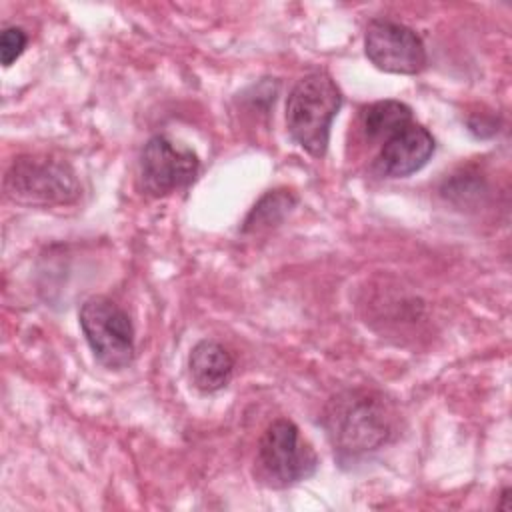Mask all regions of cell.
I'll list each match as a JSON object with an SVG mask.
<instances>
[{"label": "cell", "mask_w": 512, "mask_h": 512, "mask_svg": "<svg viewBox=\"0 0 512 512\" xmlns=\"http://www.w3.org/2000/svg\"><path fill=\"white\" fill-rule=\"evenodd\" d=\"M322 428L342 464H356L384 448L396 434V414L376 390H342L328 400Z\"/></svg>", "instance_id": "cell-1"}, {"label": "cell", "mask_w": 512, "mask_h": 512, "mask_svg": "<svg viewBox=\"0 0 512 512\" xmlns=\"http://www.w3.org/2000/svg\"><path fill=\"white\" fill-rule=\"evenodd\" d=\"M342 92L326 72L302 76L286 100V130L312 158H322L330 142V126L342 106Z\"/></svg>", "instance_id": "cell-2"}, {"label": "cell", "mask_w": 512, "mask_h": 512, "mask_svg": "<svg viewBox=\"0 0 512 512\" xmlns=\"http://www.w3.org/2000/svg\"><path fill=\"white\" fill-rule=\"evenodd\" d=\"M318 470V454L290 418L272 420L258 440L254 474L268 488H288Z\"/></svg>", "instance_id": "cell-3"}, {"label": "cell", "mask_w": 512, "mask_h": 512, "mask_svg": "<svg viewBox=\"0 0 512 512\" xmlns=\"http://www.w3.org/2000/svg\"><path fill=\"white\" fill-rule=\"evenodd\" d=\"M4 192L26 206L70 204L80 196V184L70 164L50 156H18L6 176Z\"/></svg>", "instance_id": "cell-4"}, {"label": "cell", "mask_w": 512, "mask_h": 512, "mask_svg": "<svg viewBox=\"0 0 512 512\" xmlns=\"http://www.w3.org/2000/svg\"><path fill=\"white\" fill-rule=\"evenodd\" d=\"M82 334L94 358L110 368L122 370L132 364L136 344L134 326L124 308L108 296H90L78 312Z\"/></svg>", "instance_id": "cell-5"}, {"label": "cell", "mask_w": 512, "mask_h": 512, "mask_svg": "<svg viewBox=\"0 0 512 512\" xmlns=\"http://www.w3.org/2000/svg\"><path fill=\"white\" fill-rule=\"evenodd\" d=\"M200 160L194 150L164 134L152 136L138 160V186L144 194L160 198L186 188L198 174Z\"/></svg>", "instance_id": "cell-6"}, {"label": "cell", "mask_w": 512, "mask_h": 512, "mask_svg": "<svg viewBox=\"0 0 512 512\" xmlns=\"http://www.w3.org/2000/svg\"><path fill=\"white\" fill-rule=\"evenodd\" d=\"M366 58L388 74H420L428 64V54L422 38L406 24L374 18L364 32Z\"/></svg>", "instance_id": "cell-7"}, {"label": "cell", "mask_w": 512, "mask_h": 512, "mask_svg": "<svg viewBox=\"0 0 512 512\" xmlns=\"http://www.w3.org/2000/svg\"><path fill=\"white\" fill-rule=\"evenodd\" d=\"M434 150V136L422 124L412 122L382 142L376 168L388 178H406L422 170Z\"/></svg>", "instance_id": "cell-8"}, {"label": "cell", "mask_w": 512, "mask_h": 512, "mask_svg": "<svg viewBox=\"0 0 512 512\" xmlns=\"http://www.w3.org/2000/svg\"><path fill=\"white\" fill-rule=\"evenodd\" d=\"M188 372L194 388L204 394L226 388L234 376V356L218 340L204 338L190 350Z\"/></svg>", "instance_id": "cell-9"}, {"label": "cell", "mask_w": 512, "mask_h": 512, "mask_svg": "<svg viewBox=\"0 0 512 512\" xmlns=\"http://www.w3.org/2000/svg\"><path fill=\"white\" fill-rule=\"evenodd\" d=\"M362 130L370 140H388L392 134L414 122L412 108L400 100H376L360 112Z\"/></svg>", "instance_id": "cell-10"}, {"label": "cell", "mask_w": 512, "mask_h": 512, "mask_svg": "<svg viewBox=\"0 0 512 512\" xmlns=\"http://www.w3.org/2000/svg\"><path fill=\"white\" fill-rule=\"evenodd\" d=\"M296 204V196L288 190H270L266 192L258 204L248 212L242 232H258L262 228L276 226L284 220V216L292 210Z\"/></svg>", "instance_id": "cell-11"}, {"label": "cell", "mask_w": 512, "mask_h": 512, "mask_svg": "<svg viewBox=\"0 0 512 512\" xmlns=\"http://www.w3.org/2000/svg\"><path fill=\"white\" fill-rule=\"evenodd\" d=\"M28 44V36L22 28L18 26H6L0 34V58H2V66H12V62H16L20 58V54L26 50Z\"/></svg>", "instance_id": "cell-12"}]
</instances>
